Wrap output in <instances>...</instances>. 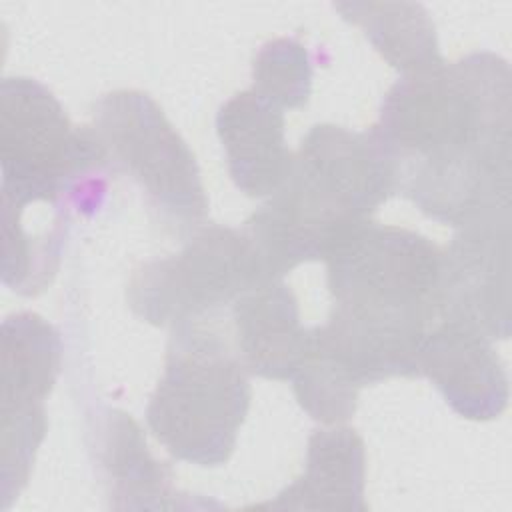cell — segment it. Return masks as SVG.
<instances>
[{
    "label": "cell",
    "mask_w": 512,
    "mask_h": 512,
    "mask_svg": "<svg viewBox=\"0 0 512 512\" xmlns=\"http://www.w3.org/2000/svg\"><path fill=\"white\" fill-rule=\"evenodd\" d=\"M512 76L494 52L400 76L370 134L394 192L428 218L460 228L510 208Z\"/></svg>",
    "instance_id": "1"
},
{
    "label": "cell",
    "mask_w": 512,
    "mask_h": 512,
    "mask_svg": "<svg viewBox=\"0 0 512 512\" xmlns=\"http://www.w3.org/2000/svg\"><path fill=\"white\" fill-rule=\"evenodd\" d=\"M332 300L312 344L356 386L418 378V358L438 320L442 250L426 236L374 222L354 228L324 260Z\"/></svg>",
    "instance_id": "2"
},
{
    "label": "cell",
    "mask_w": 512,
    "mask_h": 512,
    "mask_svg": "<svg viewBox=\"0 0 512 512\" xmlns=\"http://www.w3.org/2000/svg\"><path fill=\"white\" fill-rule=\"evenodd\" d=\"M394 194L390 164L370 134L316 124L284 184L244 222L272 276L330 252Z\"/></svg>",
    "instance_id": "3"
},
{
    "label": "cell",
    "mask_w": 512,
    "mask_h": 512,
    "mask_svg": "<svg viewBox=\"0 0 512 512\" xmlns=\"http://www.w3.org/2000/svg\"><path fill=\"white\" fill-rule=\"evenodd\" d=\"M2 222L28 206L94 210L110 172L90 126H72L58 98L38 80L4 78L0 88Z\"/></svg>",
    "instance_id": "4"
},
{
    "label": "cell",
    "mask_w": 512,
    "mask_h": 512,
    "mask_svg": "<svg viewBox=\"0 0 512 512\" xmlns=\"http://www.w3.org/2000/svg\"><path fill=\"white\" fill-rule=\"evenodd\" d=\"M248 374L236 348L204 320L174 326L146 406L150 432L176 460L222 466L250 408Z\"/></svg>",
    "instance_id": "5"
},
{
    "label": "cell",
    "mask_w": 512,
    "mask_h": 512,
    "mask_svg": "<svg viewBox=\"0 0 512 512\" xmlns=\"http://www.w3.org/2000/svg\"><path fill=\"white\" fill-rule=\"evenodd\" d=\"M110 170L128 176L148 214L176 238L204 226L208 196L196 158L162 108L140 90H114L92 108V124Z\"/></svg>",
    "instance_id": "6"
},
{
    "label": "cell",
    "mask_w": 512,
    "mask_h": 512,
    "mask_svg": "<svg viewBox=\"0 0 512 512\" xmlns=\"http://www.w3.org/2000/svg\"><path fill=\"white\" fill-rule=\"evenodd\" d=\"M276 276L244 230L202 226L180 252L140 264L128 278L130 310L152 326L202 322Z\"/></svg>",
    "instance_id": "7"
},
{
    "label": "cell",
    "mask_w": 512,
    "mask_h": 512,
    "mask_svg": "<svg viewBox=\"0 0 512 512\" xmlns=\"http://www.w3.org/2000/svg\"><path fill=\"white\" fill-rule=\"evenodd\" d=\"M60 364V334L42 316L20 312L2 322V508L28 482Z\"/></svg>",
    "instance_id": "8"
},
{
    "label": "cell",
    "mask_w": 512,
    "mask_h": 512,
    "mask_svg": "<svg viewBox=\"0 0 512 512\" xmlns=\"http://www.w3.org/2000/svg\"><path fill=\"white\" fill-rule=\"evenodd\" d=\"M510 208L460 228L442 250L438 318L464 322L490 338L510 336Z\"/></svg>",
    "instance_id": "9"
},
{
    "label": "cell",
    "mask_w": 512,
    "mask_h": 512,
    "mask_svg": "<svg viewBox=\"0 0 512 512\" xmlns=\"http://www.w3.org/2000/svg\"><path fill=\"white\" fill-rule=\"evenodd\" d=\"M418 372L466 420L486 422L506 410L508 376L494 342L464 322H434L420 350Z\"/></svg>",
    "instance_id": "10"
},
{
    "label": "cell",
    "mask_w": 512,
    "mask_h": 512,
    "mask_svg": "<svg viewBox=\"0 0 512 512\" xmlns=\"http://www.w3.org/2000/svg\"><path fill=\"white\" fill-rule=\"evenodd\" d=\"M216 132L236 188L250 198L272 196L288 178L294 154L284 136V112L244 90L216 114Z\"/></svg>",
    "instance_id": "11"
},
{
    "label": "cell",
    "mask_w": 512,
    "mask_h": 512,
    "mask_svg": "<svg viewBox=\"0 0 512 512\" xmlns=\"http://www.w3.org/2000/svg\"><path fill=\"white\" fill-rule=\"evenodd\" d=\"M236 352L254 376L290 380L308 344L298 300L284 278L246 290L232 306Z\"/></svg>",
    "instance_id": "12"
},
{
    "label": "cell",
    "mask_w": 512,
    "mask_h": 512,
    "mask_svg": "<svg viewBox=\"0 0 512 512\" xmlns=\"http://www.w3.org/2000/svg\"><path fill=\"white\" fill-rule=\"evenodd\" d=\"M366 450L354 428L334 424L308 438L302 476L286 486L276 500L260 504L274 510H348L364 512Z\"/></svg>",
    "instance_id": "13"
},
{
    "label": "cell",
    "mask_w": 512,
    "mask_h": 512,
    "mask_svg": "<svg viewBox=\"0 0 512 512\" xmlns=\"http://www.w3.org/2000/svg\"><path fill=\"white\" fill-rule=\"evenodd\" d=\"M96 460L114 508H184L172 472L148 452L140 426L120 410H104L96 422Z\"/></svg>",
    "instance_id": "14"
},
{
    "label": "cell",
    "mask_w": 512,
    "mask_h": 512,
    "mask_svg": "<svg viewBox=\"0 0 512 512\" xmlns=\"http://www.w3.org/2000/svg\"><path fill=\"white\" fill-rule=\"evenodd\" d=\"M342 18L358 26L372 48L402 76L432 70L444 62L434 22L412 2H338Z\"/></svg>",
    "instance_id": "15"
},
{
    "label": "cell",
    "mask_w": 512,
    "mask_h": 512,
    "mask_svg": "<svg viewBox=\"0 0 512 512\" xmlns=\"http://www.w3.org/2000/svg\"><path fill=\"white\" fill-rule=\"evenodd\" d=\"M252 90L270 104L302 108L312 92V64L304 44L292 38L266 42L254 56Z\"/></svg>",
    "instance_id": "16"
}]
</instances>
